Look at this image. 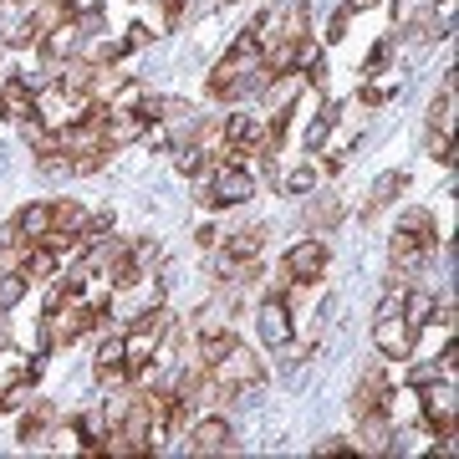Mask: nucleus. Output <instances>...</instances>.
<instances>
[{
    "label": "nucleus",
    "instance_id": "29",
    "mask_svg": "<svg viewBox=\"0 0 459 459\" xmlns=\"http://www.w3.org/2000/svg\"><path fill=\"white\" fill-rule=\"evenodd\" d=\"M388 51H394V41H377V47H373V56H368V77H373V72H383Z\"/></svg>",
    "mask_w": 459,
    "mask_h": 459
},
{
    "label": "nucleus",
    "instance_id": "3",
    "mask_svg": "<svg viewBox=\"0 0 459 459\" xmlns=\"http://www.w3.org/2000/svg\"><path fill=\"white\" fill-rule=\"evenodd\" d=\"M31 108H36V123H41L47 133H62V128H72V123H77V117L92 108V98L56 82V87H47V92H36Z\"/></svg>",
    "mask_w": 459,
    "mask_h": 459
},
{
    "label": "nucleus",
    "instance_id": "24",
    "mask_svg": "<svg viewBox=\"0 0 459 459\" xmlns=\"http://www.w3.org/2000/svg\"><path fill=\"white\" fill-rule=\"evenodd\" d=\"M332 123H337V113H322V117H316V123H312V128H307V148H312V153H316V148H322V143H327Z\"/></svg>",
    "mask_w": 459,
    "mask_h": 459
},
{
    "label": "nucleus",
    "instance_id": "12",
    "mask_svg": "<svg viewBox=\"0 0 459 459\" xmlns=\"http://www.w3.org/2000/svg\"><path fill=\"white\" fill-rule=\"evenodd\" d=\"M51 230V204H26V210L11 220V230H5V240H21V246H36L41 235Z\"/></svg>",
    "mask_w": 459,
    "mask_h": 459
},
{
    "label": "nucleus",
    "instance_id": "17",
    "mask_svg": "<svg viewBox=\"0 0 459 459\" xmlns=\"http://www.w3.org/2000/svg\"><path fill=\"white\" fill-rule=\"evenodd\" d=\"M403 189H409V174H383V179L373 184V195H368V204H362V220H373V214L383 210V204H388L394 195H403Z\"/></svg>",
    "mask_w": 459,
    "mask_h": 459
},
{
    "label": "nucleus",
    "instance_id": "16",
    "mask_svg": "<svg viewBox=\"0 0 459 459\" xmlns=\"http://www.w3.org/2000/svg\"><path fill=\"white\" fill-rule=\"evenodd\" d=\"M337 225H342V199H337V195H322L312 210H307V230L327 235V230H337Z\"/></svg>",
    "mask_w": 459,
    "mask_h": 459
},
{
    "label": "nucleus",
    "instance_id": "8",
    "mask_svg": "<svg viewBox=\"0 0 459 459\" xmlns=\"http://www.w3.org/2000/svg\"><path fill=\"white\" fill-rule=\"evenodd\" d=\"M383 403H388V373L383 368H368V373L358 377V388H352V413H383Z\"/></svg>",
    "mask_w": 459,
    "mask_h": 459
},
{
    "label": "nucleus",
    "instance_id": "2",
    "mask_svg": "<svg viewBox=\"0 0 459 459\" xmlns=\"http://www.w3.org/2000/svg\"><path fill=\"white\" fill-rule=\"evenodd\" d=\"M250 195H255V179H250L235 159H220V164L204 174V184L195 189V199L204 210H230V204H246Z\"/></svg>",
    "mask_w": 459,
    "mask_h": 459
},
{
    "label": "nucleus",
    "instance_id": "7",
    "mask_svg": "<svg viewBox=\"0 0 459 459\" xmlns=\"http://www.w3.org/2000/svg\"><path fill=\"white\" fill-rule=\"evenodd\" d=\"M189 455H235V434L225 419H199L189 429Z\"/></svg>",
    "mask_w": 459,
    "mask_h": 459
},
{
    "label": "nucleus",
    "instance_id": "11",
    "mask_svg": "<svg viewBox=\"0 0 459 459\" xmlns=\"http://www.w3.org/2000/svg\"><path fill=\"white\" fill-rule=\"evenodd\" d=\"M388 255H394V265L403 271V276H413V271H424V261L434 255V246H429V240H419V235H409V230H394V246H388Z\"/></svg>",
    "mask_w": 459,
    "mask_h": 459
},
{
    "label": "nucleus",
    "instance_id": "13",
    "mask_svg": "<svg viewBox=\"0 0 459 459\" xmlns=\"http://www.w3.org/2000/svg\"><path fill=\"white\" fill-rule=\"evenodd\" d=\"M92 377H98V383H123V377H128V368H123V337H108V342L98 347Z\"/></svg>",
    "mask_w": 459,
    "mask_h": 459
},
{
    "label": "nucleus",
    "instance_id": "1",
    "mask_svg": "<svg viewBox=\"0 0 459 459\" xmlns=\"http://www.w3.org/2000/svg\"><path fill=\"white\" fill-rule=\"evenodd\" d=\"M204 373H210V383H214L225 398H255V394L265 388V362L250 358L240 342H230L225 352H220L210 368H204Z\"/></svg>",
    "mask_w": 459,
    "mask_h": 459
},
{
    "label": "nucleus",
    "instance_id": "32",
    "mask_svg": "<svg viewBox=\"0 0 459 459\" xmlns=\"http://www.w3.org/2000/svg\"><path fill=\"white\" fill-rule=\"evenodd\" d=\"M11 5H16V11H21V16H26V11H31V5H36V0H11Z\"/></svg>",
    "mask_w": 459,
    "mask_h": 459
},
{
    "label": "nucleus",
    "instance_id": "14",
    "mask_svg": "<svg viewBox=\"0 0 459 459\" xmlns=\"http://www.w3.org/2000/svg\"><path fill=\"white\" fill-rule=\"evenodd\" d=\"M51 419H56V409H51L47 398H36L31 413H21V444H41L51 434Z\"/></svg>",
    "mask_w": 459,
    "mask_h": 459
},
{
    "label": "nucleus",
    "instance_id": "26",
    "mask_svg": "<svg viewBox=\"0 0 459 459\" xmlns=\"http://www.w3.org/2000/svg\"><path fill=\"white\" fill-rule=\"evenodd\" d=\"M347 26H352V0H347L342 11H337V16L327 21V41H342V36H347Z\"/></svg>",
    "mask_w": 459,
    "mask_h": 459
},
{
    "label": "nucleus",
    "instance_id": "23",
    "mask_svg": "<svg viewBox=\"0 0 459 459\" xmlns=\"http://www.w3.org/2000/svg\"><path fill=\"white\" fill-rule=\"evenodd\" d=\"M26 255H31V246H21V240H0V276L21 271V265H26Z\"/></svg>",
    "mask_w": 459,
    "mask_h": 459
},
{
    "label": "nucleus",
    "instance_id": "20",
    "mask_svg": "<svg viewBox=\"0 0 459 459\" xmlns=\"http://www.w3.org/2000/svg\"><path fill=\"white\" fill-rule=\"evenodd\" d=\"M261 246H265V230L246 225V230H235V235L225 240V255H261Z\"/></svg>",
    "mask_w": 459,
    "mask_h": 459
},
{
    "label": "nucleus",
    "instance_id": "27",
    "mask_svg": "<svg viewBox=\"0 0 459 459\" xmlns=\"http://www.w3.org/2000/svg\"><path fill=\"white\" fill-rule=\"evenodd\" d=\"M148 41H153V31H148L143 21H138V26H128V36H123V51H143Z\"/></svg>",
    "mask_w": 459,
    "mask_h": 459
},
{
    "label": "nucleus",
    "instance_id": "6",
    "mask_svg": "<svg viewBox=\"0 0 459 459\" xmlns=\"http://www.w3.org/2000/svg\"><path fill=\"white\" fill-rule=\"evenodd\" d=\"M82 41L87 36L77 31V21L66 16V21H56V26H51V31H41V41H36V47H41V56H47V62H72V56H77V51H82Z\"/></svg>",
    "mask_w": 459,
    "mask_h": 459
},
{
    "label": "nucleus",
    "instance_id": "30",
    "mask_svg": "<svg viewBox=\"0 0 459 459\" xmlns=\"http://www.w3.org/2000/svg\"><path fill=\"white\" fill-rule=\"evenodd\" d=\"M388 98H394L388 87H362V108H383Z\"/></svg>",
    "mask_w": 459,
    "mask_h": 459
},
{
    "label": "nucleus",
    "instance_id": "19",
    "mask_svg": "<svg viewBox=\"0 0 459 459\" xmlns=\"http://www.w3.org/2000/svg\"><path fill=\"white\" fill-rule=\"evenodd\" d=\"M398 230H409V235H419V240H429V246H439V225H434V214L429 210H403V220H398Z\"/></svg>",
    "mask_w": 459,
    "mask_h": 459
},
{
    "label": "nucleus",
    "instance_id": "15",
    "mask_svg": "<svg viewBox=\"0 0 459 459\" xmlns=\"http://www.w3.org/2000/svg\"><path fill=\"white\" fill-rule=\"evenodd\" d=\"M0 117H16V123H31L36 108H31V87L26 82H11L0 92Z\"/></svg>",
    "mask_w": 459,
    "mask_h": 459
},
{
    "label": "nucleus",
    "instance_id": "28",
    "mask_svg": "<svg viewBox=\"0 0 459 459\" xmlns=\"http://www.w3.org/2000/svg\"><path fill=\"white\" fill-rule=\"evenodd\" d=\"M358 444L352 439H316V455H352Z\"/></svg>",
    "mask_w": 459,
    "mask_h": 459
},
{
    "label": "nucleus",
    "instance_id": "25",
    "mask_svg": "<svg viewBox=\"0 0 459 459\" xmlns=\"http://www.w3.org/2000/svg\"><path fill=\"white\" fill-rule=\"evenodd\" d=\"M286 189H291V195H307V189H316V169L307 164V169H296V174H286Z\"/></svg>",
    "mask_w": 459,
    "mask_h": 459
},
{
    "label": "nucleus",
    "instance_id": "22",
    "mask_svg": "<svg viewBox=\"0 0 459 459\" xmlns=\"http://www.w3.org/2000/svg\"><path fill=\"white\" fill-rule=\"evenodd\" d=\"M26 286H31V281H26V271H11V276H0V312H11L21 296H26Z\"/></svg>",
    "mask_w": 459,
    "mask_h": 459
},
{
    "label": "nucleus",
    "instance_id": "4",
    "mask_svg": "<svg viewBox=\"0 0 459 459\" xmlns=\"http://www.w3.org/2000/svg\"><path fill=\"white\" fill-rule=\"evenodd\" d=\"M455 409H459L455 403V377H444V388L434 383V388L419 398V419H424L439 439H455Z\"/></svg>",
    "mask_w": 459,
    "mask_h": 459
},
{
    "label": "nucleus",
    "instance_id": "18",
    "mask_svg": "<svg viewBox=\"0 0 459 459\" xmlns=\"http://www.w3.org/2000/svg\"><path fill=\"white\" fill-rule=\"evenodd\" d=\"M398 312H403V322H409V327H429V322H434V312H439V301H434L429 291H403V307H398Z\"/></svg>",
    "mask_w": 459,
    "mask_h": 459
},
{
    "label": "nucleus",
    "instance_id": "9",
    "mask_svg": "<svg viewBox=\"0 0 459 459\" xmlns=\"http://www.w3.org/2000/svg\"><path fill=\"white\" fill-rule=\"evenodd\" d=\"M261 337L271 347H291V301H286V296H265V307H261Z\"/></svg>",
    "mask_w": 459,
    "mask_h": 459
},
{
    "label": "nucleus",
    "instance_id": "31",
    "mask_svg": "<svg viewBox=\"0 0 459 459\" xmlns=\"http://www.w3.org/2000/svg\"><path fill=\"white\" fill-rule=\"evenodd\" d=\"M195 240H199L204 250H214V246H220V230H214V225H204V230H195Z\"/></svg>",
    "mask_w": 459,
    "mask_h": 459
},
{
    "label": "nucleus",
    "instance_id": "5",
    "mask_svg": "<svg viewBox=\"0 0 459 459\" xmlns=\"http://www.w3.org/2000/svg\"><path fill=\"white\" fill-rule=\"evenodd\" d=\"M413 337H419V327H409V322H403V312L373 316V342H377V352H383V358H409Z\"/></svg>",
    "mask_w": 459,
    "mask_h": 459
},
{
    "label": "nucleus",
    "instance_id": "10",
    "mask_svg": "<svg viewBox=\"0 0 459 459\" xmlns=\"http://www.w3.org/2000/svg\"><path fill=\"white\" fill-rule=\"evenodd\" d=\"M281 265H286L296 281H316L322 271H327V246H322V240H301V246L286 250V261Z\"/></svg>",
    "mask_w": 459,
    "mask_h": 459
},
{
    "label": "nucleus",
    "instance_id": "21",
    "mask_svg": "<svg viewBox=\"0 0 459 459\" xmlns=\"http://www.w3.org/2000/svg\"><path fill=\"white\" fill-rule=\"evenodd\" d=\"M72 434H77V439H82L92 455H102V434H108V429H102L98 413H82V419H72Z\"/></svg>",
    "mask_w": 459,
    "mask_h": 459
}]
</instances>
